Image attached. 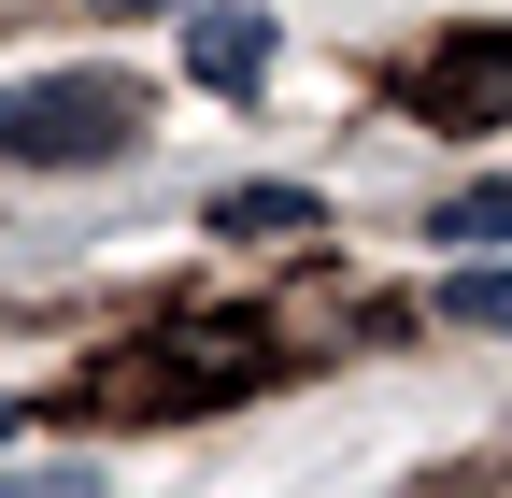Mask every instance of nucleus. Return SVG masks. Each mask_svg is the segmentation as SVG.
Returning a JSON list of instances; mask_svg holds the SVG:
<instances>
[{
  "mask_svg": "<svg viewBox=\"0 0 512 498\" xmlns=\"http://www.w3.org/2000/svg\"><path fill=\"white\" fill-rule=\"evenodd\" d=\"M185 72L228 86V100H256V86H271V15H214V0H185Z\"/></svg>",
  "mask_w": 512,
  "mask_h": 498,
  "instance_id": "nucleus-4",
  "label": "nucleus"
},
{
  "mask_svg": "<svg viewBox=\"0 0 512 498\" xmlns=\"http://www.w3.org/2000/svg\"><path fill=\"white\" fill-rule=\"evenodd\" d=\"M214 228L228 242H299V228H328V200H313V185H228Z\"/></svg>",
  "mask_w": 512,
  "mask_h": 498,
  "instance_id": "nucleus-5",
  "label": "nucleus"
},
{
  "mask_svg": "<svg viewBox=\"0 0 512 498\" xmlns=\"http://www.w3.org/2000/svg\"><path fill=\"white\" fill-rule=\"evenodd\" d=\"M399 100L427 114V129H512V29H456V43H427Z\"/></svg>",
  "mask_w": 512,
  "mask_h": 498,
  "instance_id": "nucleus-3",
  "label": "nucleus"
},
{
  "mask_svg": "<svg viewBox=\"0 0 512 498\" xmlns=\"http://www.w3.org/2000/svg\"><path fill=\"white\" fill-rule=\"evenodd\" d=\"M441 242H512V185H456L441 200Z\"/></svg>",
  "mask_w": 512,
  "mask_h": 498,
  "instance_id": "nucleus-6",
  "label": "nucleus"
},
{
  "mask_svg": "<svg viewBox=\"0 0 512 498\" xmlns=\"http://www.w3.org/2000/svg\"><path fill=\"white\" fill-rule=\"evenodd\" d=\"M456 328H498L512 342V271H456Z\"/></svg>",
  "mask_w": 512,
  "mask_h": 498,
  "instance_id": "nucleus-7",
  "label": "nucleus"
},
{
  "mask_svg": "<svg viewBox=\"0 0 512 498\" xmlns=\"http://www.w3.org/2000/svg\"><path fill=\"white\" fill-rule=\"evenodd\" d=\"M228 385H256V328H185V342H128L114 370H86V399H100V413H200V399H228Z\"/></svg>",
  "mask_w": 512,
  "mask_h": 498,
  "instance_id": "nucleus-2",
  "label": "nucleus"
},
{
  "mask_svg": "<svg viewBox=\"0 0 512 498\" xmlns=\"http://www.w3.org/2000/svg\"><path fill=\"white\" fill-rule=\"evenodd\" d=\"M157 114L128 72H29V86H0V171H100L128 157Z\"/></svg>",
  "mask_w": 512,
  "mask_h": 498,
  "instance_id": "nucleus-1",
  "label": "nucleus"
}]
</instances>
